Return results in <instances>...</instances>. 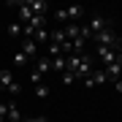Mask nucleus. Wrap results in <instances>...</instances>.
<instances>
[{
	"label": "nucleus",
	"mask_w": 122,
	"mask_h": 122,
	"mask_svg": "<svg viewBox=\"0 0 122 122\" xmlns=\"http://www.w3.org/2000/svg\"><path fill=\"white\" fill-rule=\"evenodd\" d=\"M22 122H46V117H27V119H22Z\"/></svg>",
	"instance_id": "obj_20"
},
{
	"label": "nucleus",
	"mask_w": 122,
	"mask_h": 122,
	"mask_svg": "<svg viewBox=\"0 0 122 122\" xmlns=\"http://www.w3.org/2000/svg\"><path fill=\"white\" fill-rule=\"evenodd\" d=\"M22 27H25V25H19V22H11L8 27H5V33H8L11 38H19V35H22Z\"/></svg>",
	"instance_id": "obj_13"
},
{
	"label": "nucleus",
	"mask_w": 122,
	"mask_h": 122,
	"mask_svg": "<svg viewBox=\"0 0 122 122\" xmlns=\"http://www.w3.org/2000/svg\"><path fill=\"white\" fill-rule=\"evenodd\" d=\"M16 8H19V25H27L33 19V11H30V5H27V0L25 3H16Z\"/></svg>",
	"instance_id": "obj_8"
},
{
	"label": "nucleus",
	"mask_w": 122,
	"mask_h": 122,
	"mask_svg": "<svg viewBox=\"0 0 122 122\" xmlns=\"http://www.w3.org/2000/svg\"><path fill=\"white\" fill-rule=\"evenodd\" d=\"M30 81L35 84V87L41 84V71H38V68H33V71H30Z\"/></svg>",
	"instance_id": "obj_17"
},
{
	"label": "nucleus",
	"mask_w": 122,
	"mask_h": 122,
	"mask_svg": "<svg viewBox=\"0 0 122 122\" xmlns=\"http://www.w3.org/2000/svg\"><path fill=\"white\" fill-rule=\"evenodd\" d=\"M5 122H22V114H19L16 103H8V119Z\"/></svg>",
	"instance_id": "obj_12"
},
{
	"label": "nucleus",
	"mask_w": 122,
	"mask_h": 122,
	"mask_svg": "<svg viewBox=\"0 0 122 122\" xmlns=\"http://www.w3.org/2000/svg\"><path fill=\"white\" fill-rule=\"evenodd\" d=\"M92 41H95L98 46H109V49H117V35H114V30L95 33V35H92Z\"/></svg>",
	"instance_id": "obj_5"
},
{
	"label": "nucleus",
	"mask_w": 122,
	"mask_h": 122,
	"mask_svg": "<svg viewBox=\"0 0 122 122\" xmlns=\"http://www.w3.org/2000/svg\"><path fill=\"white\" fill-rule=\"evenodd\" d=\"M52 71H57V73H65V54L52 57Z\"/></svg>",
	"instance_id": "obj_11"
},
{
	"label": "nucleus",
	"mask_w": 122,
	"mask_h": 122,
	"mask_svg": "<svg viewBox=\"0 0 122 122\" xmlns=\"http://www.w3.org/2000/svg\"><path fill=\"white\" fill-rule=\"evenodd\" d=\"M114 90H119V92H122V79H119V81H114Z\"/></svg>",
	"instance_id": "obj_21"
},
{
	"label": "nucleus",
	"mask_w": 122,
	"mask_h": 122,
	"mask_svg": "<svg viewBox=\"0 0 122 122\" xmlns=\"http://www.w3.org/2000/svg\"><path fill=\"white\" fill-rule=\"evenodd\" d=\"M8 119V103H0V122Z\"/></svg>",
	"instance_id": "obj_19"
},
{
	"label": "nucleus",
	"mask_w": 122,
	"mask_h": 122,
	"mask_svg": "<svg viewBox=\"0 0 122 122\" xmlns=\"http://www.w3.org/2000/svg\"><path fill=\"white\" fill-rule=\"evenodd\" d=\"M35 95L38 98H49V87L46 84H38V87H35Z\"/></svg>",
	"instance_id": "obj_18"
},
{
	"label": "nucleus",
	"mask_w": 122,
	"mask_h": 122,
	"mask_svg": "<svg viewBox=\"0 0 122 122\" xmlns=\"http://www.w3.org/2000/svg\"><path fill=\"white\" fill-rule=\"evenodd\" d=\"M27 60H30V57H27V54L22 52V49H19V52L14 54V62H16V65H27Z\"/></svg>",
	"instance_id": "obj_15"
},
{
	"label": "nucleus",
	"mask_w": 122,
	"mask_h": 122,
	"mask_svg": "<svg viewBox=\"0 0 122 122\" xmlns=\"http://www.w3.org/2000/svg\"><path fill=\"white\" fill-rule=\"evenodd\" d=\"M33 41H35V44H38V46H44V44H49V30H38V33L33 35Z\"/></svg>",
	"instance_id": "obj_14"
},
{
	"label": "nucleus",
	"mask_w": 122,
	"mask_h": 122,
	"mask_svg": "<svg viewBox=\"0 0 122 122\" xmlns=\"http://www.w3.org/2000/svg\"><path fill=\"white\" fill-rule=\"evenodd\" d=\"M106 81H109V79H106V71L103 68H95L87 79H84V87H87V90H95V87H103Z\"/></svg>",
	"instance_id": "obj_3"
},
{
	"label": "nucleus",
	"mask_w": 122,
	"mask_h": 122,
	"mask_svg": "<svg viewBox=\"0 0 122 122\" xmlns=\"http://www.w3.org/2000/svg\"><path fill=\"white\" fill-rule=\"evenodd\" d=\"M0 87L8 92V95H16V92L22 90L16 81H14V73H11V71H0Z\"/></svg>",
	"instance_id": "obj_4"
},
{
	"label": "nucleus",
	"mask_w": 122,
	"mask_h": 122,
	"mask_svg": "<svg viewBox=\"0 0 122 122\" xmlns=\"http://www.w3.org/2000/svg\"><path fill=\"white\" fill-rule=\"evenodd\" d=\"M62 33H65L68 41H76L79 35H81V25H79V22H68L65 27H62Z\"/></svg>",
	"instance_id": "obj_7"
},
{
	"label": "nucleus",
	"mask_w": 122,
	"mask_h": 122,
	"mask_svg": "<svg viewBox=\"0 0 122 122\" xmlns=\"http://www.w3.org/2000/svg\"><path fill=\"white\" fill-rule=\"evenodd\" d=\"M87 30L95 35V33H103V30H111V19L103 16V14H92L90 22H87Z\"/></svg>",
	"instance_id": "obj_2"
},
{
	"label": "nucleus",
	"mask_w": 122,
	"mask_h": 122,
	"mask_svg": "<svg viewBox=\"0 0 122 122\" xmlns=\"http://www.w3.org/2000/svg\"><path fill=\"white\" fill-rule=\"evenodd\" d=\"M95 52H98V60L103 62V68H106V65H111V62H117V49H109V46H98Z\"/></svg>",
	"instance_id": "obj_6"
},
{
	"label": "nucleus",
	"mask_w": 122,
	"mask_h": 122,
	"mask_svg": "<svg viewBox=\"0 0 122 122\" xmlns=\"http://www.w3.org/2000/svg\"><path fill=\"white\" fill-rule=\"evenodd\" d=\"M22 52L27 57H38V44H35L33 38H25V44H22Z\"/></svg>",
	"instance_id": "obj_9"
},
{
	"label": "nucleus",
	"mask_w": 122,
	"mask_h": 122,
	"mask_svg": "<svg viewBox=\"0 0 122 122\" xmlns=\"http://www.w3.org/2000/svg\"><path fill=\"white\" fill-rule=\"evenodd\" d=\"M73 81H76V76L71 73V71H65V73H62V84H65V87H71Z\"/></svg>",
	"instance_id": "obj_16"
},
{
	"label": "nucleus",
	"mask_w": 122,
	"mask_h": 122,
	"mask_svg": "<svg viewBox=\"0 0 122 122\" xmlns=\"http://www.w3.org/2000/svg\"><path fill=\"white\" fill-rule=\"evenodd\" d=\"M35 68L41 71V76L44 73H49V71H52V60H49L46 54H38V62H35Z\"/></svg>",
	"instance_id": "obj_10"
},
{
	"label": "nucleus",
	"mask_w": 122,
	"mask_h": 122,
	"mask_svg": "<svg viewBox=\"0 0 122 122\" xmlns=\"http://www.w3.org/2000/svg\"><path fill=\"white\" fill-rule=\"evenodd\" d=\"M54 16H57V22H79V19L84 16V8L81 5H68V8H57L54 11Z\"/></svg>",
	"instance_id": "obj_1"
}]
</instances>
